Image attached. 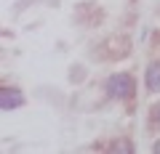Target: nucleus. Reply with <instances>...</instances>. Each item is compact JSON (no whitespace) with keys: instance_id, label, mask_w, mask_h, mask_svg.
<instances>
[{"instance_id":"nucleus-1","label":"nucleus","mask_w":160,"mask_h":154,"mask_svg":"<svg viewBox=\"0 0 160 154\" xmlns=\"http://www.w3.org/2000/svg\"><path fill=\"white\" fill-rule=\"evenodd\" d=\"M104 91H107L109 98H118V101H131L133 93H136V82L128 72H115L107 77L104 82Z\"/></svg>"},{"instance_id":"nucleus-2","label":"nucleus","mask_w":160,"mask_h":154,"mask_svg":"<svg viewBox=\"0 0 160 154\" xmlns=\"http://www.w3.org/2000/svg\"><path fill=\"white\" fill-rule=\"evenodd\" d=\"M19 106H24V96H22V91L19 88H3L0 91V109L3 112H11V109H19Z\"/></svg>"},{"instance_id":"nucleus-3","label":"nucleus","mask_w":160,"mask_h":154,"mask_svg":"<svg viewBox=\"0 0 160 154\" xmlns=\"http://www.w3.org/2000/svg\"><path fill=\"white\" fill-rule=\"evenodd\" d=\"M144 85L149 93H160V61H149L144 69Z\"/></svg>"},{"instance_id":"nucleus-4","label":"nucleus","mask_w":160,"mask_h":154,"mask_svg":"<svg viewBox=\"0 0 160 154\" xmlns=\"http://www.w3.org/2000/svg\"><path fill=\"white\" fill-rule=\"evenodd\" d=\"M109 149H112V152H126V154H131V152H133V143H131V141H123V138H118V141L109 143Z\"/></svg>"},{"instance_id":"nucleus-5","label":"nucleus","mask_w":160,"mask_h":154,"mask_svg":"<svg viewBox=\"0 0 160 154\" xmlns=\"http://www.w3.org/2000/svg\"><path fill=\"white\" fill-rule=\"evenodd\" d=\"M149 122H152L155 130H160V101L152 106V112H149Z\"/></svg>"},{"instance_id":"nucleus-6","label":"nucleus","mask_w":160,"mask_h":154,"mask_svg":"<svg viewBox=\"0 0 160 154\" xmlns=\"http://www.w3.org/2000/svg\"><path fill=\"white\" fill-rule=\"evenodd\" d=\"M152 152H155V154H160V138H158V141L152 143Z\"/></svg>"}]
</instances>
